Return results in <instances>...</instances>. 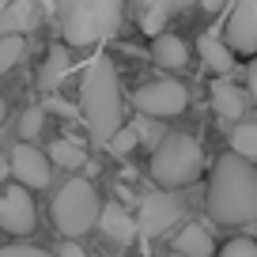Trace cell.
Instances as JSON below:
<instances>
[{
    "instance_id": "cell-8",
    "label": "cell",
    "mask_w": 257,
    "mask_h": 257,
    "mask_svg": "<svg viewBox=\"0 0 257 257\" xmlns=\"http://www.w3.org/2000/svg\"><path fill=\"white\" fill-rule=\"evenodd\" d=\"M223 42L231 46L234 57L257 53V0H231L223 23Z\"/></svg>"
},
{
    "instance_id": "cell-18",
    "label": "cell",
    "mask_w": 257,
    "mask_h": 257,
    "mask_svg": "<svg viewBox=\"0 0 257 257\" xmlns=\"http://www.w3.org/2000/svg\"><path fill=\"white\" fill-rule=\"evenodd\" d=\"M49 163H53V167H64V170H76V167H83V163H87V152H83V144L80 140H53V144H49Z\"/></svg>"
},
{
    "instance_id": "cell-31",
    "label": "cell",
    "mask_w": 257,
    "mask_h": 257,
    "mask_svg": "<svg viewBox=\"0 0 257 257\" xmlns=\"http://www.w3.org/2000/svg\"><path fill=\"white\" fill-rule=\"evenodd\" d=\"M4 117H8V102H4V95H0V125H4Z\"/></svg>"
},
{
    "instance_id": "cell-10",
    "label": "cell",
    "mask_w": 257,
    "mask_h": 257,
    "mask_svg": "<svg viewBox=\"0 0 257 257\" xmlns=\"http://www.w3.org/2000/svg\"><path fill=\"white\" fill-rule=\"evenodd\" d=\"M34 219H38V208H34V197L23 189V185H12L0 197V227L8 234H31Z\"/></svg>"
},
{
    "instance_id": "cell-5",
    "label": "cell",
    "mask_w": 257,
    "mask_h": 257,
    "mask_svg": "<svg viewBox=\"0 0 257 257\" xmlns=\"http://www.w3.org/2000/svg\"><path fill=\"white\" fill-rule=\"evenodd\" d=\"M49 212H53V227L64 238H80V234H87L91 227L98 223L102 201H98L95 185H91L87 178H72V182H64L61 189H57Z\"/></svg>"
},
{
    "instance_id": "cell-12",
    "label": "cell",
    "mask_w": 257,
    "mask_h": 257,
    "mask_svg": "<svg viewBox=\"0 0 257 257\" xmlns=\"http://www.w3.org/2000/svg\"><path fill=\"white\" fill-rule=\"evenodd\" d=\"M246 106H249V95L234 80H216L212 83V110H216L223 121H234V125H238L242 113H246Z\"/></svg>"
},
{
    "instance_id": "cell-20",
    "label": "cell",
    "mask_w": 257,
    "mask_h": 257,
    "mask_svg": "<svg viewBox=\"0 0 257 257\" xmlns=\"http://www.w3.org/2000/svg\"><path fill=\"white\" fill-rule=\"evenodd\" d=\"M23 49H27V42H23V38H16V34H0V76L12 72V68L19 64Z\"/></svg>"
},
{
    "instance_id": "cell-23",
    "label": "cell",
    "mask_w": 257,
    "mask_h": 257,
    "mask_svg": "<svg viewBox=\"0 0 257 257\" xmlns=\"http://www.w3.org/2000/svg\"><path fill=\"white\" fill-rule=\"evenodd\" d=\"M167 12H163V8H144V12H140V31H144V34H152V38H159V34H163V27H167Z\"/></svg>"
},
{
    "instance_id": "cell-24",
    "label": "cell",
    "mask_w": 257,
    "mask_h": 257,
    "mask_svg": "<svg viewBox=\"0 0 257 257\" xmlns=\"http://www.w3.org/2000/svg\"><path fill=\"white\" fill-rule=\"evenodd\" d=\"M216 257H257V242L253 238H231L219 246Z\"/></svg>"
},
{
    "instance_id": "cell-30",
    "label": "cell",
    "mask_w": 257,
    "mask_h": 257,
    "mask_svg": "<svg viewBox=\"0 0 257 257\" xmlns=\"http://www.w3.org/2000/svg\"><path fill=\"white\" fill-rule=\"evenodd\" d=\"M249 91H253V98H257V64H249Z\"/></svg>"
},
{
    "instance_id": "cell-15",
    "label": "cell",
    "mask_w": 257,
    "mask_h": 257,
    "mask_svg": "<svg viewBox=\"0 0 257 257\" xmlns=\"http://www.w3.org/2000/svg\"><path fill=\"white\" fill-rule=\"evenodd\" d=\"M152 61L159 64V68H167V72H182L185 61H189V49H185V42L178 38V34L163 31L159 38L152 42Z\"/></svg>"
},
{
    "instance_id": "cell-4",
    "label": "cell",
    "mask_w": 257,
    "mask_h": 257,
    "mask_svg": "<svg viewBox=\"0 0 257 257\" xmlns=\"http://www.w3.org/2000/svg\"><path fill=\"white\" fill-rule=\"evenodd\" d=\"M201 170H204V152L189 133H167L152 152V178L163 189L193 185L201 178Z\"/></svg>"
},
{
    "instance_id": "cell-11",
    "label": "cell",
    "mask_w": 257,
    "mask_h": 257,
    "mask_svg": "<svg viewBox=\"0 0 257 257\" xmlns=\"http://www.w3.org/2000/svg\"><path fill=\"white\" fill-rule=\"evenodd\" d=\"M38 23H42L38 0H12L8 8L0 12V34H16V38H27V34H31Z\"/></svg>"
},
{
    "instance_id": "cell-2",
    "label": "cell",
    "mask_w": 257,
    "mask_h": 257,
    "mask_svg": "<svg viewBox=\"0 0 257 257\" xmlns=\"http://www.w3.org/2000/svg\"><path fill=\"white\" fill-rule=\"evenodd\" d=\"M80 113H83L91 137L98 144H106L125 125L121 121V113H125V106H121V83H117V72H113L110 57H95L87 64L83 83H80Z\"/></svg>"
},
{
    "instance_id": "cell-7",
    "label": "cell",
    "mask_w": 257,
    "mask_h": 257,
    "mask_svg": "<svg viewBox=\"0 0 257 257\" xmlns=\"http://www.w3.org/2000/svg\"><path fill=\"white\" fill-rule=\"evenodd\" d=\"M182 216H185L182 197H174V193H148L144 201H140V208H137V234L159 238V234H167L174 223H182Z\"/></svg>"
},
{
    "instance_id": "cell-28",
    "label": "cell",
    "mask_w": 257,
    "mask_h": 257,
    "mask_svg": "<svg viewBox=\"0 0 257 257\" xmlns=\"http://www.w3.org/2000/svg\"><path fill=\"white\" fill-rule=\"evenodd\" d=\"M197 4H201V8L208 12V16H216V12H223L227 4H231V0H197Z\"/></svg>"
},
{
    "instance_id": "cell-3",
    "label": "cell",
    "mask_w": 257,
    "mask_h": 257,
    "mask_svg": "<svg viewBox=\"0 0 257 257\" xmlns=\"http://www.w3.org/2000/svg\"><path fill=\"white\" fill-rule=\"evenodd\" d=\"M125 0H57V23L68 46H98L121 31Z\"/></svg>"
},
{
    "instance_id": "cell-14",
    "label": "cell",
    "mask_w": 257,
    "mask_h": 257,
    "mask_svg": "<svg viewBox=\"0 0 257 257\" xmlns=\"http://www.w3.org/2000/svg\"><path fill=\"white\" fill-rule=\"evenodd\" d=\"M197 49H201V61L208 64V72H216L219 80H231V72H234V53H231V46L223 42V34H216V31L201 34Z\"/></svg>"
},
{
    "instance_id": "cell-27",
    "label": "cell",
    "mask_w": 257,
    "mask_h": 257,
    "mask_svg": "<svg viewBox=\"0 0 257 257\" xmlns=\"http://www.w3.org/2000/svg\"><path fill=\"white\" fill-rule=\"evenodd\" d=\"M53 253H57V257H87V253H83V246H80L76 238H64L61 246L53 249Z\"/></svg>"
},
{
    "instance_id": "cell-17",
    "label": "cell",
    "mask_w": 257,
    "mask_h": 257,
    "mask_svg": "<svg viewBox=\"0 0 257 257\" xmlns=\"http://www.w3.org/2000/svg\"><path fill=\"white\" fill-rule=\"evenodd\" d=\"M174 249L182 257H216V242H212V234L201 223H185L174 234Z\"/></svg>"
},
{
    "instance_id": "cell-21",
    "label": "cell",
    "mask_w": 257,
    "mask_h": 257,
    "mask_svg": "<svg viewBox=\"0 0 257 257\" xmlns=\"http://www.w3.org/2000/svg\"><path fill=\"white\" fill-rule=\"evenodd\" d=\"M137 144H140L137 128H133V125H121L117 133H113V137L106 140V152H110V155H128V152H133Z\"/></svg>"
},
{
    "instance_id": "cell-13",
    "label": "cell",
    "mask_w": 257,
    "mask_h": 257,
    "mask_svg": "<svg viewBox=\"0 0 257 257\" xmlns=\"http://www.w3.org/2000/svg\"><path fill=\"white\" fill-rule=\"evenodd\" d=\"M98 227H102V234L110 242H117V246H128V242L137 238V216H128L125 204H102Z\"/></svg>"
},
{
    "instance_id": "cell-16",
    "label": "cell",
    "mask_w": 257,
    "mask_h": 257,
    "mask_svg": "<svg viewBox=\"0 0 257 257\" xmlns=\"http://www.w3.org/2000/svg\"><path fill=\"white\" fill-rule=\"evenodd\" d=\"M64 76H68V49H64L61 42H53V46L46 49V61H42V68H38V91L53 95V87H61Z\"/></svg>"
},
{
    "instance_id": "cell-32",
    "label": "cell",
    "mask_w": 257,
    "mask_h": 257,
    "mask_svg": "<svg viewBox=\"0 0 257 257\" xmlns=\"http://www.w3.org/2000/svg\"><path fill=\"white\" fill-rule=\"evenodd\" d=\"M8 4H12V0H0V12H4V8H8Z\"/></svg>"
},
{
    "instance_id": "cell-22",
    "label": "cell",
    "mask_w": 257,
    "mask_h": 257,
    "mask_svg": "<svg viewBox=\"0 0 257 257\" xmlns=\"http://www.w3.org/2000/svg\"><path fill=\"white\" fill-rule=\"evenodd\" d=\"M42 121H46V110H42V106H31V110H23V117H19V133H23L27 144H31V140L42 133Z\"/></svg>"
},
{
    "instance_id": "cell-25",
    "label": "cell",
    "mask_w": 257,
    "mask_h": 257,
    "mask_svg": "<svg viewBox=\"0 0 257 257\" xmlns=\"http://www.w3.org/2000/svg\"><path fill=\"white\" fill-rule=\"evenodd\" d=\"M133 128H137V137L140 140H144V144H155V148H159V133H163V128H159V121H155V117H144V113H140V117L137 121H133Z\"/></svg>"
},
{
    "instance_id": "cell-26",
    "label": "cell",
    "mask_w": 257,
    "mask_h": 257,
    "mask_svg": "<svg viewBox=\"0 0 257 257\" xmlns=\"http://www.w3.org/2000/svg\"><path fill=\"white\" fill-rule=\"evenodd\" d=\"M0 257H53L42 246H27V242H16V246H0Z\"/></svg>"
},
{
    "instance_id": "cell-9",
    "label": "cell",
    "mask_w": 257,
    "mask_h": 257,
    "mask_svg": "<svg viewBox=\"0 0 257 257\" xmlns=\"http://www.w3.org/2000/svg\"><path fill=\"white\" fill-rule=\"evenodd\" d=\"M8 167H12L16 185H23V189H46V185L53 182V163H49V155L38 152L34 144H27V140H19L8 152Z\"/></svg>"
},
{
    "instance_id": "cell-29",
    "label": "cell",
    "mask_w": 257,
    "mask_h": 257,
    "mask_svg": "<svg viewBox=\"0 0 257 257\" xmlns=\"http://www.w3.org/2000/svg\"><path fill=\"white\" fill-rule=\"evenodd\" d=\"M8 174H12V167H8V155L0 152V182H4V178H8Z\"/></svg>"
},
{
    "instance_id": "cell-1",
    "label": "cell",
    "mask_w": 257,
    "mask_h": 257,
    "mask_svg": "<svg viewBox=\"0 0 257 257\" xmlns=\"http://www.w3.org/2000/svg\"><path fill=\"white\" fill-rule=\"evenodd\" d=\"M204 204H208L212 223H219V227L257 223V167L234 152L219 155L208 174Z\"/></svg>"
},
{
    "instance_id": "cell-6",
    "label": "cell",
    "mask_w": 257,
    "mask_h": 257,
    "mask_svg": "<svg viewBox=\"0 0 257 257\" xmlns=\"http://www.w3.org/2000/svg\"><path fill=\"white\" fill-rule=\"evenodd\" d=\"M133 106H137L144 117H155V121L178 117V113H185V106H189V91L178 80H152V83H144V87H137Z\"/></svg>"
},
{
    "instance_id": "cell-19",
    "label": "cell",
    "mask_w": 257,
    "mask_h": 257,
    "mask_svg": "<svg viewBox=\"0 0 257 257\" xmlns=\"http://www.w3.org/2000/svg\"><path fill=\"white\" fill-rule=\"evenodd\" d=\"M227 140H231V152L234 155L257 163V121H238V125L227 133Z\"/></svg>"
}]
</instances>
